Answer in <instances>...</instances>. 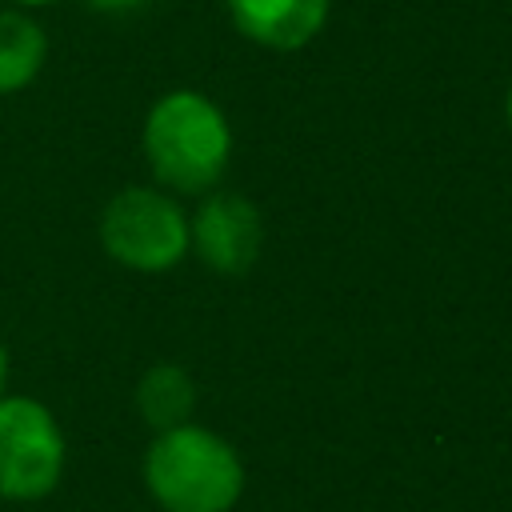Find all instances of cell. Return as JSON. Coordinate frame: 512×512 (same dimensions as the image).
Listing matches in <instances>:
<instances>
[{
	"mask_svg": "<svg viewBox=\"0 0 512 512\" xmlns=\"http://www.w3.org/2000/svg\"><path fill=\"white\" fill-rule=\"evenodd\" d=\"M508 124H512V88H508Z\"/></svg>",
	"mask_w": 512,
	"mask_h": 512,
	"instance_id": "obj_12",
	"label": "cell"
},
{
	"mask_svg": "<svg viewBox=\"0 0 512 512\" xmlns=\"http://www.w3.org/2000/svg\"><path fill=\"white\" fill-rule=\"evenodd\" d=\"M16 4H52V0H16Z\"/></svg>",
	"mask_w": 512,
	"mask_h": 512,
	"instance_id": "obj_11",
	"label": "cell"
},
{
	"mask_svg": "<svg viewBox=\"0 0 512 512\" xmlns=\"http://www.w3.org/2000/svg\"><path fill=\"white\" fill-rule=\"evenodd\" d=\"M264 244L260 208L240 192H212L188 220V248L216 272H248Z\"/></svg>",
	"mask_w": 512,
	"mask_h": 512,
	"instance_id": "obj_5",
	"label": "cell"
},
{
	"mask_svg": "<svg viewBox=\"0 0 512 512\" xmlns=\"http://www.w3.org/2000/svg\"><path fill=\"white\" fill-rule=\"evenodd\" d=\"M228 152V120L204 92L176 88L152 104L144 120V156L168 192H208L224 176Z\"/></svg>",
	"mask_w": 512,
	"mask_h": 512,
	"instance_id": "obj_2",
	"label": "cell"
},
{
	"mask_svg": "<svg viewBox=\"0 0 512 512\" xmlns=\"http://www.w3.org/2000/svg\"><path fill=\"white\" fill-rule=\"evenodd\" d=\"M232 24L276 52L304 48L328 20L332 0H224Z\"/></svg>",
	"mask_w": 512,
	"mask_h": 512,
	"instance_id": "obj_6",
	"label": "cell"
},
{
	"mask_svg": "<svg viewBox=\"0 0 512 512\" xmlns=\"http://www.w3.org/2000/svg\"><path fill=\"white\" fill-rule=\"evenodd\" d=\"M4 384H8V352L0 344V396H4Z\"/></svg>",
	"mask_w": 512,
	"mask_h": 512,
	"instance_id": "obj_10",
	"label": "cell"
},
{
	"mask_svg": "<svg viewBox=\"0 0 512 512\" xmlns=\"http://www.w3.org/2000/svg\"><path fill=\"white\" fill-rule=\"evenodd\" d=\"M44 56L48 40L40 24L24 12H0V96L32 84L36 72L44 68Z\"/></svg>",
	"mask_w": 512,
	"mask_h": 512,
	"instance_id": "obj_8",
	"label": "cell"
},
{
	"mask_svg": "<svg viewBox=\"0 0 512 512\" xmlns=\"http://www.w3.org/2000/svg\"><path fill=\"white\" fill-rule=\"evenodd\" d=\"M144 484L164 512H228L244 492L236 448L200 424L156 432L144 452Z\"/></svg>",
	"mask_w": 512,
	"mask_h": 512,
	"instance_id": "obj_1",
	"label": "cell"
},
{
	"mask_svg": "<svg viewBox=\"0 0 512 512\" xmlns=\"http://www.w3.org/2000/svg\"><path fill=\"white\" fill-rule=\"evenodd\" d=\"M92 8H100V12H128V8H140V4H148V0H88Z\"/></svg>",
	"mask_w": 512,
	"mask_h": 512,
	"instance_id": "obj_9",
	"label": "cell"
},
{
	"mask_svg": "<svg viewBox=\"0 0 512 512\" xmlns=\"http://www.w3.org/2000/svg\"><path fill=\"white\" fill-rule=\"evenodd\" d=\"M196 408V384L180 364H152L136 384V412L148 428L168 432L176 424H188Z\"/></svg>",
	"mask_w": 512,
	"mask_h": 512,
	"instance_id": "obj_7",
	"label": "cell"
},
{
	"mask_svg": "<svg viewBox=\"0 0 512 512\" xmlns=\"http://www.w3.org/2000/svg\"><path fill=\"white\" fill-rule=\"evenodd\" d=\"M64 472V432L32 396H0V496L44 500Z\"/></svg>",
	"mask_w": 512,
	"mask_h": 512,
	"instance_id": "obj_4",
	"label": "cell"
},
{
	"mask_svg": "<svg viewBox=\"0 0 512 512\" xmlns=\"http://www.w3.org/2000/svg\"><path fill=\"white\" fill-rule=\"evenodd\" d=\"M100 244L124 268L164 272L188 252V216L168 192L132 184L104 204Z\"/></svg>",
	"mask_w": 512,
	"mask_h": 512,
	"instance_id": "obj_3",
	"label": "cell"
}]
</instances>
